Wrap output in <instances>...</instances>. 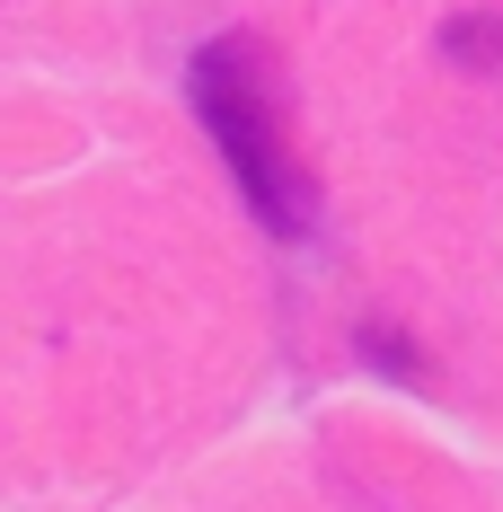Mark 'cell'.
Here are the masks:
<instances>
[{"label":"cell","mask_w":503,"mask_h":512,"mask_svg":"<svg viewBox=\"0 0 503 512\" xmlns=\"http://www.w3.org/2000/svg\"><path fill=\"white\" fill-rule=\"evenodd\" d=\"M186 98H195L203 133L221 168L239 177L248 212L274 239H309L318 230V186H309V159L292 151V115H283V71L265 36H212L186 71Z\"/></svg>","instance_id":"1"},{"label":"cell","mask_w":503,"mask_h":512,"mask_svg":"<svg viewBox=\"0 0 503 512\" xmlns=\"http://www.w3.org/2000/svg\"><path fill=\"white\" fill-rule=\"evenodd\" d=\"M451 53L468 62V71H495V62H503V18H477V9L451 18Z\"/></svg>","instance_id":"2"}]
</instances>
